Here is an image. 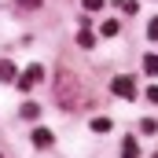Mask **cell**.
Instances as JSON below:
<instances>
[{"label":"cell","mask_w":158,"mask_h":158,"mask_svg":"<svg viewBox=\"0 0 158 158\" xmlns=\"http://www.w3.org/2000/svg\"><path fill=\"white\" fill-rule=\"evenodd\" d=\"M81 4H85V11H99L103 7V0H81Z\"/></svg>","instance_id":"13"},{"label":"cell","mask_w":158,"mask_h":158,"mask_svg":"<svg viewBox=\"0 0 158 158\" xmlns=\"http://www.w3.org/2000/svg\"><path fill=\"white\" fill-rule=\"evenodd\" d=\"M40 77H44V66H37V63H30V66H26V70H22V77L15 81V85H19V88H22V92H30V88H33V85H37Z\"/></svg>","instance_id":"2"},{"label":"cell","mask_w":158,"mask_h":158,"mask_svg":"<svg viewBox=\"0 0 158 158\" xmlns=\"http://www.w3.org/2000/svg\"><path fill=\"white\" fill-rule=\"evenodd\" d=\"M121 158H140V151H136V140H125V143H121Z\"/></svg>","instance_id":"8"},{"label":"cell","mask_w":158,"mask_h":158,"mask_svg":"<svg viewBox=\"0 0 158 158\" xmlns=\"http://www.w3.org/2000/svg\"><path fill=\"white\" fill-rule=\"evenodd\" d=\"M52 96H55V103L63 107V110H77L81 103H85V88H81V81L70 74V70H59V77H55V88H52Z\"/></svg>","instance_id":"1"},{"label":"cell","mask_w":158,"mask_h":158,"mask_svg":"<svg viewBox=\"0 0 158 158\" xmlns=\"http://www.w3.org/2000/svg\"><path fill=\"white\" fill-rule=\"evenodd\" d=\"M143 70L155 77V74H158V55H143Z\"/></svg>","instance_id":"10"},{"label":"cell","mask_w":158,"mask_h":158,"mask_svg":"<svg viewBox=\"0 0 158 158\" xmlns=\"http://www.w3.org/2000/svg\"><path fill=\"white\" fill-rule=\"evenodd\" d=\"M118 26H121V22H118V19H114V22H103L99 30H103V37H114V33H118Z\"/></svg>","instance_id":"11"},{"label":"cell","mask_w":158,"mask_h":158,"mask_svg":"<svg viewBox=\"0 0 158 158\" xmlns=\"http://www.w3.org/2000/svg\"><path fill=\"white\" fill-rule=\"evenodd\" d=\"M22 7H40V0H19Z\"/></svg>","instance_id":"15"},{"label":"cell","mask_w":158,"mask_h":158,"mask_svg":"<svg viewBox=\"0 0 158 158\" xmlns=\"http://www.w3.org/2000/svg\"><path fill=\"white\" fill-rule=\"evenodd\" d=\"M33 147H52V132L48 129H33Z\"/></svg>","instance_id":"5"},{"label":"cell","mask_w":158,"mask_h":158,"mask_svg":"<svg viewBox=\"0 0 158 158\" xmlns=\"http://www.w3.org/2000/svg\"><path fill=\"white\" fill-rule=\"evenodd\" d=\"M147 37L158 40V19H151V22H147Z\"/></svg>","instance_id":"12"},{"label":"cell","mask_w":158,"mask_h":158,"mask_svg":"<svg viewBox=\"0 0 158 158\" xmlns=\"http://www.w3.org/2000/svg\"><path fill=\"white\" fill-rule=\"evenodd\" d=\"M15 77H22V74L15 70V63H11V59H0V81H15Z\"/></svg>","instance_id":"4"},{"label":"cell","mask_w":158,"mask_h":158,"mask_svg":"<svg viewBox=\"0 0 158 158\" xmlns=\"http://www.w3.org/2000/svg\"><path fill=\"white\" fill-rule=\"evenodd\" d=\"M110 92H114L118 99H132V96H136V85H132V77H125V74H121V77H114Z\"/></svg>","instance_id":"3"},{"label":"cell","mask_w":158,"mask_h":158,"mask_svg":"<svg viewBox=\"0 0 158 158\" xmlns=\"http://www.w3.org/2000/svg\"><path fill=\"white\" fill-rule=\"evenodd\" d=\"M92 132H110V118H92Z\"/></svg>","instance_id":"9"},{"label":"cell","mask_w":158,"mask_h":158,"mask_svg":"<svg viewBox=\"0 0 158 158\" xmlns=\"http://www.w3.org/2000/svg\"><path fill=\"white\" fill-rule=\"evenodd\" d=\"M147 99H151V103H158V85H151V88H147Z\"/></svg>","instance_id":"14"},{"label":"cell","mask_w":158,"mask_h":158,"mask_svg":"<svg viewBox=\"0 0 158 158\" xmlns=\"http://www.w3.org/2000/svg\"><path fill=\"white\" fill-rule=\"evenodd\" d=\"M19 114H22L26 121H33V118L40 114V107H37V103H22V107H19Z\"/></svg>","instance_id":"6"},{"label":"cell","mask_w":158,"mask_h":158,"mask_svg":"<svg viewBox=\"0 0 158 158\" xmlns=\"http://www.w3.org/2000/svg\"><path fill=\"white\" fill-rule=\"evenodd\" d=\"M77 44H81V48H96V33H92V30H81V33H77Z\"/></svg>","instance_id":"7"},{"label":"cell","mask_w":158,"mask_h":158,"mask_svg":"<svg viewBox=\"0 0 158 158\" xmlns=\"http://www.w3.org/2000/svg\"><path fill=\"white\" fill-rule=\"evenodd\" d=\"M0 158H4V155H0Z\"/></svg>","instance_id":"16"}]
</instances>
